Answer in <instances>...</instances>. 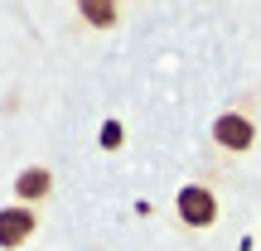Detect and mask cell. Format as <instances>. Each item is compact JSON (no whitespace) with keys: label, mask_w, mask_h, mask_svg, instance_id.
Returning <instances> with one entry per match:
<instances>
[{"label":"cell","mask_w":261,"mask_h":251,"mask_svg":"<svg viewBox=\"0 0 261 251\" xmlns=\"http://www.w3.org/2000/svg\"><path fill=\"white\" fill-rule=\"evenodd\" d=\"M179 217H184V227H213L218 222V198H213V188H203V184L179 188Z\"/></svg>","instance_id":"6da1fadb"},{"label":"cell","mask_w":261,"mask_h":251,"mask_svg":"<svg viewBox=\"0 0 261 251\" xmlns=\"http://www.w3.org/2000/svg\"><path fill=\"white\" fill-rule=\"evenodd\" d=\"M213 140L227 150V155H242V150L256 145V126H252V116L227 111V116H218V121H213Z\"/></svg>","instance_id":"7a4b0ae2"},{"label":"cell","mask_w":261,"mask_h":251,"mask_svg":"<svg viewBox=\"0 0 261 251\" xmlns=\"http://www.w3.org/2000/svg\"><path fill=\"white\" fill-rule=\"evenodd\" d=\"M34 227H39L34 208H24V203L0 208V251H19L29 237H34Z\"/></svg>","instance_id":"3957f363"},{"label":"cell","mask_w":261,"mask_h":251,"mask_svg":"<svg viewBox=\"0 0 261 251\" xmlns=\"http://www.w3.org/2000/svg\"><path fill=\"white\" fill-rule=\"evenodd\" d=\"M83 19H97V24H112V19H116V5H92V0H87V5H83Z\"/></svg>","instance_id":"5b68a950"},{"label":"cell","mask_w":261,"mask_h":251,"mask_svg":"<svg viewBox=\"0 0 261 251\" xmlns=\"http://www.w3.org/2000/svg\"><path fill=\"white\" fill-rule=\"evenodd\" d=\"M48 193H54V174L39 169V164L15 179V198H19V203H39V198H48Z\"/></svg>","instance_id":"277c9868"}]
</instances>
